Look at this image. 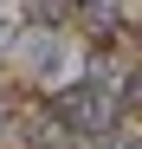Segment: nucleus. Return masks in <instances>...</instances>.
Masks as SVG:
<instances>
[]
</instances>
